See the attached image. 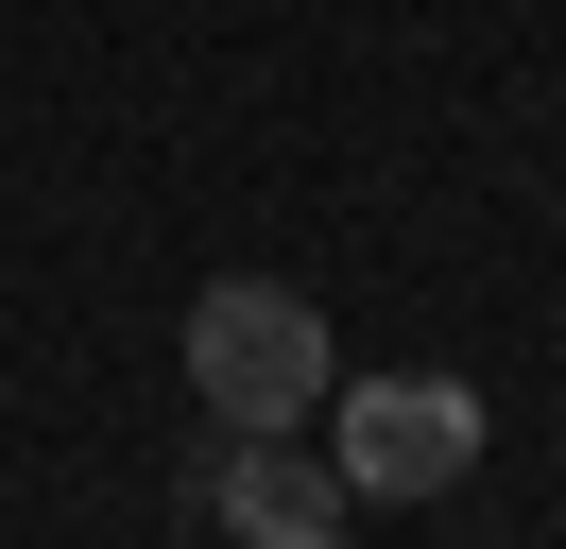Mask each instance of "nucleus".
Segmentation results:
<instances>
[{
  "label": "nucleus",
  "mask_w": 566,
  "mask_h": 549,
  "mask_svg": "<svg viewBox=\"0 0 566 549\" xmlns=\"http://www.w3.org/2000/svg\"><path fill=\"white\" fill-rule=\"evenodd\" d=\"M326 377H344V343H326V309L292 274H207L189 292V395H207V429H310Z\"/></svg>",
  "instance_id": "f257e3e1"
},
{
  "label": "nucleus",
  "mask_w": 566,
  "mask_h": 549,
  "mask_svg": "<svg viewBox=\"0 0 566 549\" xmlns=\"http://www.w3.org/2000/svg\"><path fill=\"white\" fill-rule=\"evenodd\" d=\"M326 464H344L360 515L447 498V480L481 464V395H463V377H326Z\"/></svg>",
  "instance_id": "f03ea898"
},
{
  "label": "nucleus",
  "mask_w": 566,
  "mask_h": 549,
  "mask_svg": "<svg viewBox=\"0 0 566 549\" xmlns=\"http://www.w3.org/2000/svg\"><path fill=\"white\" fill-rule=\"evenodd\" d=\"M207 515H223V532H258V549H326L360 498H344V464H326V446H292V429H241V464L207 480Z\"/></svg>",
  "instance_id": "7ed1b4c3"
}]
</instances>
